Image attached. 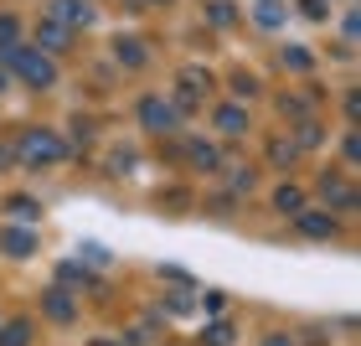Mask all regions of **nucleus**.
I'll return each mask as SVG.
<instances>
[{
  "instance_id": "obj_1",
  "label": "nucleus",
  "mask_w": 361,
  "mask_h": 346,
  "mask_svg": "<svg viewBox=\"0 0 361 346\" xmlns=\"http://www.w3.org/2000/svg\"><path fill=\"white\" fill-rule=\"evenodd\" d=\"M0 68L16 73L26 88H52L57 83V62L47 57V52H37V47H11V52L0 57Z\"/></svg>"
},
{
  "instance_id": "obj_2",
  "label": "nucleus",
  "mask_w": 361,
  "mask_h": 346,
  "mask_svg": "<svg viewBox=\"0 0 361 346\" xmlns=\"http://www.w3.org/2000/svg\"><path fill=\"white\" fill-rule=\"evenodd\" d=\"M11 150H16L21 166H57V160L68 155V145H62V135H52V129H26Z\"/></svg>"
},
{
  "instance_id": "obj_3",
  "label": "nucleus",
  "mask_w": 361,
  "mask_h": 346,
  "mask_svg": "<svg viewBox=\"0 0 361 346\" xmlns=\"http://www.w3.org/2000/svg\"><path fill=\"white\" fill-rule=\"evenodd\" d=\"M140 124L150 129V135H176L180 129V109L171 104V98H160V93H145L140 98Z\"/></svg>"
},
{
  "instance_id": "obj_4",
  "label": "nucleus",
  "mask_w": 361,
  "mask_h": 346,
  "mask_svg": "<svg viewBox=\"0 0 361 346\" xmlns=\"http://www.w3.org/2000/svg\"><path fill=\"white\" fill-rule=\"evenodd\" d=\"M207 93H212V78H207L202 68H180V78H176V98H171V104H176L180 114H186V109L202 104Z\"/></svg>"
},
{
  "instance_id": "obj_5",
  "label": "nucleus",
  "mask_w": 361,
  "mask_h": 346,
  "mask_svg": "<svg viewBox=\"0 0 361 346\" xmlns=\"http://www.w3.org/2000/svg\"><path fill=\"white\" fill-rule=\"evenodd\" d=\"M0 253L6 258H37V227L31 222H6L0 227Z\"/></svg>"
},
{
  "instance_id": "obj_6",
  "label": "nucleus",
  "mask_w": 361,
  "mask_h": 346,
  "mask_svg": "<svg viewBox=\"0 0 361 346\" xmlns=\"http://www.w3.org/2000/svg\"><path fill=\"white\" fill-rule=\"evenodd\" d=\"M47 21H57L68 31H83L93 21V6H88V0H52V6H47Z\"/></svg>"
},
{
  "instance_id": "obj_7",
  "label": "nucleus",
  "mask_w": 361,
  "mask_h": 346,
  "mask_svg": "<svg viewBox=\"0 0 361 346\" xmlns=\"http://www.w3.org/2000/svg\"><path fill=\"white\" fill-rule=\"evenodd\" d=\"M294 227H300L305 238H336V212H325V207H315V212H294Z\"/></svg>"
},
{
  "instance_id": "obj_8",
  "label": "nucleus",
  "mask_w": 361,
  "mask_h": 346,
  "mask_svg": "<svg viewBox=\"0 0 361 346\" xmlns=\"http://www.w3.org/2000/svg\"><path fill=\"white\" fill-rule=\"evenodd\" d=\"M73 47V31L68 26H57V21H37V52H47V57H57V52H68Z\"/></svg>"
},
{
  "instance_id": "obj_9",
  "label": "nucleus",
  "mask_w": 361,
  "mask_h": 346,
  "mask_svg": "<svg viewBox=\"0 0 361 346\" xmlns=\"http://www.w3.org/2000/svg\"><path fill=\"white\" fill-rule=\"evenodd\" d=\"M320 196H325V212L341 207V212H351L356 207V186L346 176H320Z\"/></svg>"
},
{
  "instance_id": "obj_10",
  "label": "nucleus",
  "mask_w": 361,
  "mask_h": 346,
  "mask_svg": "<svg viewBox=\"0 0 361 346\" xmlns=\"http://www.w3.org/2000/svg\"><path fill=\"white\" fill-rule=\"evenodd\" d=\"M114 57H119V68L140 73L145 62H150V42H145V37H119V42H114Z\"/></svg>"
},
{
  "instance_id": "obj_11",
  "label": "nucleus",
  "mask_w": 361,
  "mask_h": 346,
  "mask_svg": "<svg viewBox=\"0 0 361 346\" xmlns=\"http://www.w3.org/2000/svg\"><path fill=\"white\" fill-rule=\"evenodd\" d=\"M42 310H47V321H57V326H68V321H78V300H73V294L62 290V285L42 294Z\"/></svg>"
},
{
  "instance_id": "obj_12",
  "label": "nucleus",
  "mask_w": 361,
  "mask_h": 346,
  "mask_svg": "<svg viewBox=\"0 0 361 346\" xmlns=\"http://www.w3.org/2000/svg\"><path fill=\"white\" fill-rule=\"evenodd\" d=\"M243 129H248V109H243V104H217V135L238 140Z\"/></svg>"
},
{
  "instance_id": "obj_13",
  "label": "nucleus",
  "mask_w": 361,
  "mask_h": 346,
  "mask_svg": "<svg viewBox=\"0 0 361 346\" xmlns=\"http://www.w3.org/2000/svg\"><path fill=\"white\" fill-rule=\"evenodd\" d=\"M186 160H191L196 171H217V166H222V150H217V145H202V140H191V145H186Z\"/></svg>"
},
{
  "instance_id": "obj_14",
  "label": "nucleus",
  "mask_w": 361,
  "mask_h": 346,
  "mask_svg": "<svg viewBox=\"0 0 361 346\" xmlns=\"http://www.w3.org/2000/svg\"><path fill=\"white\" fill-rule=\"evenodd\" d=\"M253 26L279 31V26H284V0H258V6H253Z\"/></svg>"
},
{
  "instance_id": "obj_15",
  "label": "nucleus",
  "mask_w": 361,
  "mask_h": 346,
  "mask_svg": "<svg viewBox=\"0 0 361 346\" xmlns=\"http://www.w3.org/2000/svg\"><path fill=\"white\" fill-rule=\"evenodd\" d=\"M274 207L279 212H305V191L294 181H284V186H274Z\"/></svg>"
},
{
  "instance_id": "obj_16",
  "label": "nucleus",
  "mask_w": 361,
  "mask_h": 346,
  "mask_svg": "<svg viewBox=\"0 0 361 346\" xmlns=\"http://www.w3.org/2000/svg\"><path fill=\"white\" fill-rule=\"evenodd\" d=\"M207 21L217 26V31H227V26L238 21V6H233V0H207Z\"/></svg>"
},
{
  "instance_id": "obj_17",
  "label": "nucleus",
  "mask_w": 361,
  "mask_h": 346,
  "mask_svg": "<svg viewBox=\"0 0 361 346\" xmlns=\"http://www.w3.org/2000/svg\"><path fill=\"white\" fill-rule=\"evenodd\" d=\"M279 62H284L289 73H310V68H315V52H310V47H284Z\"/></svg>"
},
{
  "instance_id": "obj_18",
  "label": "nucleus",
  "mask_w": 361,
  "mask_h": 346,
  "mask_svg": "<svg viewBox=\"0 0 361 346\" xmlns=\"http://www.w3.org/2000/svg\"><path fill=\"white\" fill-rule=\"evenodd\" d=\"M0 346H31V326L26 321H0Z\"/></svg>"
},
{
  "instance_id": "obj_19",
  "label": "nucleus",
  "mask_w": 361,
  "mask_h": 346,
  "mask_svg": "<svg viewBox=\"0 0 361 346\" xmlns=\"http://www.w3.org/2000/svg\"><path fill=\"white\" fill-rule=\"evenodd\" d=\"M238 331H233V321H212L207 331H202V346H233Z\"/></svg>"
},
{
  "instance_id": "obj_20",
  "label": "nucleus",
  "mask_w": 361,
  "mask_h": 346,
  "mask_svg": "<svg viewBox=\"0 0 361 346\" xmlns=\"http://www.w3.org/2000/svg\"><path fill=\"white\" fill-rule=\"evenodd\" d=\"M269 160H274V166H294V160H300V145H294V140H274Z\"/></svg>"
},
{
  "instance_id": "obj_21",
  "label": "nucleus",
  "mask_w": 361,
  "mask_h": 346,
  "mask_svg": "<svg viewBox=\"0 0 361 346\" xmlns=\"http://www.w3.org/2000/svg\"><path fill=\"white\" fill-rule=\"evenodd\" d=\"M83 279H88V269H83L78 258H68V263L57 269V285H62V290H68V285H83Z\"/></svg>"
},
{
  "instance_id": "obj_22",
  "label": "nucleus",
  "mask_w": 361,
  "mask_h": 346,
  "mask_svg": "<svg viewBox=\"0 0 361 346\" xmlns=\"http://www.w3.org/2000/svg\"><path fill=\"white\" fill-rule=\"evenodd\" d=\"M6 212H11V217H31V222L42 217V207L31 202V196H11V202H6Z\"/></svg>"
},
{
  "instance_id": "obj_23",
  "label": "nucleus",
  "mask_w": 361,
  "mask_h": 346,
  "mask_svg": "<svg viewBox=\"0 0 361 346\" xmlns=\"http://www.w3.org/2000/svg\"><path fill=\"white\" fill-rule=\"evenodd\" d=\"M16 37H21V26H16V16H0V57L16 47Z\"/></svg>"
},
{
  "instance_id": "obj_24",
  "label": "nucleus",
  "mask_w": 361,
  "mask_h": 346,
  "mask_svg": "<svg viewBox=\"0 0 361 346\" xmlns=\"http://www.w3.org/2000/svg\"><path fill=\"white\" fill-rule=\"evenodd\" d=\"M300 16L305 21H325V16H331V0H300Z\"/></svg>"
},
{
  "instance_id": "obj_25",
  "label": "nucleus",
  "mask_w": 361,
  "mask_h": 346,
  "mask_svg": "<svg viewBox=\"0 0 361 346\" xmlns=\"http://www.w3.org/2000/svg\"><path fill=\"white\" fill-rule=\"evenodd\" d=\"M202 310L222 321V310H227V294H222V290H207V294H202Z\"/></svg>"
},
{
  "instance_id": "obj_26",
  "label": "nucleus",
  "mask_w": 361,
  "mask_h": 346,
  "mask_svg": "<svg viewBox=\"0 0 361 346\" xmlns=\"http://www.w3.org/2000/svg\"><path fill=\"white\" fill-rule=\"evenodd\" d=\"M160 305H166V316H186V310H191V294H166Z\"/></svg>"
},
{
  "instance_id": "obj_27",
  "label": "nucleus",
  "mask_w": 361,
  "mask_h": 346,
  "mask_svg": "<svg viewBox=\"0 0 361 346\" xmlns=\"http://www.w3.org/2000/svg\"><path fill=\"white\" fill-rule=\"evenodd\" d=\"M294 145H300V150H310V145H320V124H300V140H294Z\"/></svg>"
},
{
  "instance_id": "obj_28",
  "label": "nucleus",
  "mask_w": 361,
  "mask_h": 346,
  "mask_svg": "<svg viewBox=\"0 0 361 346\" xmlns=\"http://www.w3.org/2000/svg\"><path fill=\"white\" fill-rule=\"evenodd\" d=\"M233 93H238V98H243V93H258V78H248V73H238V78H233Z\"/></svg>"
},
{
  "instance_id": "obj_29",
  "label": "nucleus",
  "mask_w": 361,
  "mask_h": 346,
  "mask_svg": "<svg viewBox=\"0 0 361 346\" xmlns=\"http://www.w3.org/2000/svg\"><path fill=\"white\" fill-rule=\"evenodd\" d=\"M248 186H253V171H248V166L233 171V191H248Z\"/></svg>"
},
{
  "instance_id": "obj_30",
  "label": "nucleus",
  "mask_w": 361,
  "mask_h": 346,
  "mask_svg": "<svg viewBox=\"0 0 361 346\" xmlns=\"http://www.w3.org/2000/svg\"><path fill=\"white\" fill-rule=\"evenodd\" d=\"M346 119H351V124L361 119V93H346Z\"/></svg>"
},
{
  "instance_id": "obj_31",
  "label": "nucleus",
  "mask_w": 361,
  "mask_h": 346,
  "mask_svg": "<svg viewBox=\"0 0 361 346\" xmlns=\"http://www.w3.org/2000/svg\"><path fill=\"white\" fill-rule=\"evenodd\" d=\"M160 274H166V279H171V285H191V279H186V274H180V269H176V263H160Z\"/></svg>"
},
{
  "instance_id": "obj_32",
  "label": "nucleus",
  "mask_w": 361,
  "mask_h": 346,
  "mask_svg": "<svg viewBox=\"0 0 361 346\" xmlns=\"http://www.w3.org/2000/svg\"><path fill=\"white\" fill-rule=\"evenodd\" d=\"M341 150H346V160H356V155H361V145H356V129H351L346 140H341Z\"/></svg>"
},
{
  "instance_id": "obj_33",
  "label": "nucleus",
  "mask_w": 361,
  "mask_h": 346,
  "mask_svg": "<svg viewBox=\"0 0 361 346\" xmlns=\"http://www.w3.org/2000/svg\"><path fill=\"white\" fill-rule=\"evenodd\" d=\"M264 346H294V336H284V331H274V336H264Z\"/></svg>"
},
{
  "instance_id": "obj_34",
  "label": "nucleus",
  "mask_w": 361,
  "mask_h": 346,
  "mask_svg": "<svg viewBox=\"0 0 361 346\" xmlns=\"http://www.w3.org/2000/svg\"><path fill=\"white\" fill-rule=\"evenodd\" d=\"M11 160H16V150H11V145H0V166H11Z\"/></svg>"
},
{
  "instance_id": "obj_35",
  "label": "nucleus",
  "mask_w": 361,
  "mask_h": 346,
  "mask_svg": "<svg viewBox=\"0 0 361 346\" xmlns=\"http://www.w3.org/2000/svg\"><path fill=\"white\" fill-rule=\"evenodd\" d=\"M88 346H124V341H114V336H98V341H88Z\"/></svg>"
},
{
  "instance_id": "obj_36",
  "label": "nucleus",
  "mask_w": 361,
  "mask_h": 346,
  "mask_svg": "<svg viewBox=\"0 0 361 346\" xmlns=\"http://www.w3.org/2000/svg\"><path fill=\"white\" fill-rule=\"evenodd\" d=\"M6 83H11V73H6V68H0V88H6Z\"/></svg>"
}]
</instances>
